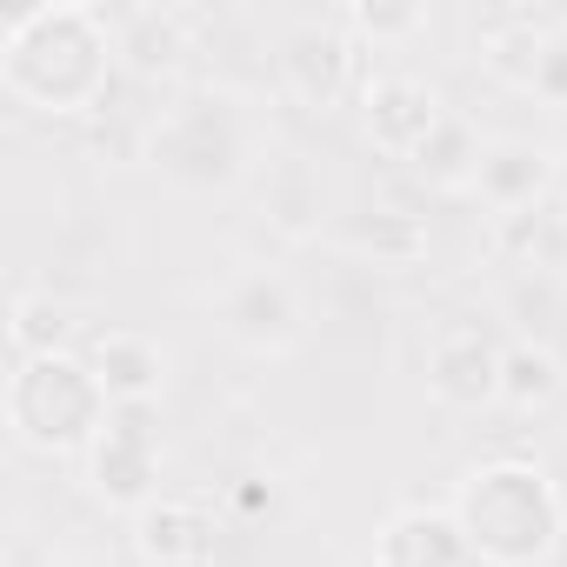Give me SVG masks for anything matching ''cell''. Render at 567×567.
<instances>
[{
	"mask_svg": "<svg viewBox=\"0 0 567 567\" xmlns=\"http://www.w3.org/2000/svg\"><path fill=\"white\" fill-rule=\"evenodd\" d=\"M114 28L87 0H41L0 41V87L34 114H87L114 81Z\"/></svg>",
	"mask_w": 567,
	"mask_h": 567,
	"instance_id": "obj_1",
	"label": "cell"
},
{
	"mask_svg": "<svg viewBox=\"0 0 567 567\" xmlns=\"http://www.w3.org/2000/svg\"><path fill=\"white\" fill-rule=\"evenodd\" d=\"M454 520L481 567H547L567 540V501L527 454H494L454 481Z\"/></svg>",
	"mask_w": 567,
	"mask_h": 567,
	"instance_id": "obj_2",
	"label": "cell"
},
{
	"mask_svg": "<svg viewBox=\"0 0 567 567\" xmlns=\"http://www.w3.org/2000/svg\"><path fill=\"white\" fill-rule=\"evenodd\" d=\"M0 414H8L14 441L34 454H87L101 441L114 401L87 354H34V361H14Z\"/></svg>",
	"mask_w": 567,
	"mask_h": 567,
	"instance_id": "obj_3",
	"label": "cell"
},
{
	"mask_svg": "<svg viewBox=\"0 0 567 567\" xmlns=\"http://www.w3.org/2000/svg\"><path fill=\"white\" fill-rule=\"evenodd\" d=\"M254 154V127L240 114L234 94H194L181 107H167V121L154 127L147 141V161L187 187V194H214V187H234L240 167Z\"/></svg>",
	"mask_w": 567,
	"mask_h": 567,
	"instance_id": "obj_4",
	"label": "cell"
},
{
	"mask_svg": "<svg viewBox=\"0 0 567 567\" xmlns=\"http://www.w3.org/2000/svg\"><path fill=\"white\" fill-rule=\"evenodd\" d=\"M87 487L107 501V507H127L141 514L147 501H161V427L147 408H114L101 441L87 447Z\"/></svg>",
	"mask_w": 567,
	"mask_h": 567,
	"instance_id": "obj_5",
	"label": "cell"
},
{
	"mask_svg": "<svg viewBox=\"0 0 567 567\" xmlns=\"http://www.w3.org/2000/svg\"><path fill=\"white\" fill-rule=\"evenodd\" d=\"M220 328H227L234 348L274 361V354H295V348H301L308 315H301V295H295L280 274L247 267V274L227 280V295H220Z\"/></svg>",
	"mask_w": 567,
	"mask_h": 567,
	"instance_id": "obj_6",
	"label": "cell"
},
{
	"mask_svg": "<svg viewBox=\"0 0 567 567\" xmlns=\"http://www.w3.org/2000/svg\"><path fill=\"white\" fill-rule=\"evenodd\" d=\"M441 121H447L441 94L414 74H374L361 87V127L388 161H421V147L441 134Z\"/></svg>",
	"mask_w": 567,
	"mask_h": 567,
	"instance_id": "obj_7",
	"label": "cell"
},
{
	"mask_svg": "<svg viewBox=\"0 0 567 567\" xmlns=\"http://www.w3.org/2000/svg\"><path fill=\"white\" fill-rule=\"evenodd\" d=\"M280 87H288L301 107L334 114L354 87V41L341 21H308L280 41Z\"/></svg>",
	"mask_w": 567,
	"mask_h": 567,
	"instance_id": "obj_8",
	"label": "cell"
},
{
	"mask_svg": "<svg viewBox=\"0 0 567 567\" xmlns=\"http://www.w3.org/2000/svg\"><path fill=\"white\" fill-rule=\"evenodd\" d=\"M427 394L454 414H481L501 401V348L481 328H447L427 348Z\"/></svg>",
	"mask_w": 567,
	"mask_h": 567,
	"instance_id": "obj_9",
	"label": "cell"
},
{
	"mask_svg": "<svg viewBox=\"0 0 567 567\" xmlns=\"http://www.w3.org/2000/svg\"><path fill=\"white\" fill-rule=\"evenodd\" d=\"M374 560L381 567H467V534L454 520V507H401L381 520L374 534Z\"/></svg>",
	"mask_w": 567,
	"mask_h": 567,
	"instance_id": "obj_10",
	"label": "cell"
},
{
	"mask_svg": "<svg viewBox=\"0 0 567 567\" xmlns=\"http://www.w3.org/2000/svg\"><path fill=\"white\" fill-rule=\"evenodd\" d=\"M554 187V154L540 141H494L481 154V174H474V194L494 207V214H527L540 207Z\"/></svg>",
	"mask_w": 567,
	"mask_h": 567,
	"instance_id": "obj_11",
	"label": "cell"
},
{
	"mask_svg": "<svg viewBox=\"0 0 567 567\" xmlns=\"http://www.w3.org/2000/svg\"><path fill=\"white\" fill-rule=\"evenodd\" d=\"M87 361H94V374H101V388H107L114 408H154V394L167 388V354L147 334H127V328L94 334Z\"/></svg>",
	"mask_w": 567,
	"mask_h": 567,
	"instance_id": "obj_12",
	"label": "cell"
},
{
	"mask_svg": "<svg viewBox=\"0 0 567 567\" xmlns=\"http://www.w3.org/2000/svg\"><path fill=\"white\" fill-rule=\"evenodd\" d=\"M334 234H341L348 254H361L374 267H421L427 260V220L408 214V207H361Z\"/></svg>",
	"mask_w": 567,
	"mask_h": 567,
	"instance_id": "obj_13",
	"label": "cell"
},
{
	"mask_svg": "<svg viewBox=\"0 0 567 567\" xmlns=\"http://www.w3.org/2000/svg\"><path fill=\"white\" fill-rule=\"evenodd\" d=\"M207 540H214V527H207V514H200V507H187V501H147V507L134 514V554H141L147 567L214 560V554H207Z\"/></svg>",
	"mask_w": 567,
	"mask_h": 567,
	"instance_id": "obj_14",
	"label": "cell"
},
{
	"mask_svg": "<svg viewBox=\"0 0 567 567\" xmlns=\"http://www.w3.org/2000/svg\"><path fill=\"white\" fill-rule=\"evenodd\" d=\"M114 48H121V61H127L141 81H167V74H181V61H187V21H181L174 8H134V14L114 28Z\"/></svg>",
	"mask_w": 567,
	"mask_h": 567,
	"instance_id": "obj_15",
	"label": "cell"
},
{
	"mask_svg": "<svg viewBox=\"0 0 567 567\" xmlns=\"http://www.w3.org/2000/svg\"><path fill=\"white\" fill-rule=\"evenodd\" d=\"M540 61H547V28L534 14H507L501 28L481 34V68L487 81L514 87V94H534L540 87Z\"/></svg>",
	"mask_w": 567,
	"mask_h": 567,
	"instance_id": "obj_16",
	"label": "cell"
},
{
	"mask_svg": "<svg viewBox=\"0 0 567 567\" xmlns=\"http://www.w3.org/2000/svg\"><path fill=\"white\" fill-rule=\"evenodd\" d=\"M321 181H315V167L308 161H280L274 174H267V220L288 234V240H308V234H321Z\"/></svg>",
	"mask_w": 567,
	"mask_h": 567,
	"instance_id": "obj_17",
	"label": "cell"
},
{
	"mask_svg": "<svg viewBox=\"0 0 567 567\" xmlns=\"http://www.w3.org/2000/svg\"><path fill=\"white\" fill-rule=\"evenodd\" d=\"M8 341H14V361H34V354H74V321L54 295H14V315H8Z\"/></svg>",
	"mask_w": 567,
	"mask_h": 567,
	"instance_id": "obj_18",
	"label": "cell"
},
{
	"mask_svg": "<svg viewBox=\"0 0 567 567\" xmlns=\"http://www.w3.org/2000/svg\"><path fill=\"white\" fill-rule=\"evenodd\" d=\"M554 394H560V361H554V348H540V341L501 348V401H507V408H547Z\"/></svg>",
	"mask_w": 567,
	"mask_h": 567,
	"instance_id": "obj_19",
	"label": "cell"
},
{
	"mask_svg": "<svg viewBox=\"0 0 567 567\" xmlns=\"http://www.w3.org/2000/svg\"><path fill=\"white\" fill-rule=\"evenodd\" d=\"M481 134L467 127V121H441V134L421 147V161H414V174L421 181H434V187H474V174H481Z\"/></svg>",
	"mask_w": 567,
	"mask_h": 567,
	"instance_id": "obj_20",
	"label": "cell"
},
{
	"mask_svg": "<svg viewBox=\"0 0 567 567\" xmlns=\"http://www.w3.org/2000/svg\"><path fill=\"white\" fill-rule=\"evenodd\" d=\"M341 28L348 34H361V41H408V34H427V8H394V0H354V8L341 14Z\"/></svg>",
	"mask_w": 567,
	"mask_h": 567,
	"instance_id": "obj_21",
	"label": "cell"
},
{
	"mask_svg": "<svg viewBox=\"0 0 567 567\" xmlns=\"http://www.w3.org/2000/svg\"><path fill=\"white\" fill-rule=\"evenodd\" d=\"M540 234H547V214H540V207L501 214V247H507V254H540Z\"/></svg>",
	"mask_w": 567,
	"mask_h": 567,
	"instance_id": "obj_22",
	"label": "cell"
},
{
	"mask_svg": "<svg viewBox=\"0 0 567 567\" xmlns=\"http://www.w3.org/2000/svg\"><path fill=\"white\" fill-rule=\"evenodd\" d=\"M348 567H381V560H374V554H361V560H348Z\"/></svg>",
	"mask_w": 567,
	"mask_h": 567,
	"instance_id": "obj_23",
	"label": "cell"
},
{
	"mask_svg": "<svg viewBox=\"0 0 567 567\" xmlns=\"http://www.w3.org/2000/svg\"><path fill=\"white\" fill-rule=\"evenodd\" d=\"M181 567H214V560H181Z\"/></svg>",
	"mask_w": 567,
	"mask_h": 567,
	"instance_id": "obj_24",
	"label": "cell"
}]
</instances>
